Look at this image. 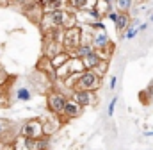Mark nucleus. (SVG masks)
<instances>
[{"label": "nucleus", "mask_w": 153, "mask_h": 150, "mask_svg": "<svg viewBox=\"0 0 153 150\" xmlns=\"http://www.w3.org/2000/svg\"><path fill=\"white\" fill-rule=\"evenodd\" d=\"M76 25V13L70 7V9H61V11H52V13H45L39 29L43 34H48L53 29H71Z\"/></svg>", "instance_id": "1"}, {"label": "nucleus", "mask_w": 153, "mask_h": 150, "mask_svg": "<svg viewBox=\"0 0 153 150\" xmlns=\"http://www.w3.org/2000/svg\"><path fill=\"white\" fill-rule=\"evenodd\" d=\"M100 88H102V75L96 74L94 70H85L78 77L73 91L75 89H82V91H94L96 93Z\"/></svg>", "instance_id": "2"}, {"label": "nucleus", "mask_w": 153, "mask_h": 150, "mask_svg": "<svg viewBox=\"0 0 153 150\" xmlns=\"http://www.w3.org/2000/svg\"><path fill=\"white\" fill-rule=\"evenodd\" d=\"M66 102H68V97L64 93H61L59 89H48L46 93V109L52 112L53 116H62L64 107H66Z\"/></svg>", "instance_id": "3"}, {"label": "nucleus", "mask_w": 153, "mask_h": 150, "mask_svg": "<svg viewBox=\"0 0 153 150\" xmlns=\"http://www.w3.org/2000/svg\"><path fill=\"white\" fill-rule=\"evenodd\" d=\"M84 43V32H82V27H71V29H66L64 31V36H62V46L68 54H75V50Z\"/></svg>", "instance_id": "4"}, {"label": "nucleus", "mask_w": 153, "mask_h": 150, "mask_svg": "<svg viewBox=\"0 0 153 150\" xmlns=\"http://www.w3.org/2000/svg\"><path fill=\"white\" fill-rule=\"evenodd\" d=\"M18 134H20L22 138H43V136H45L43 120H39V118L27 120V122L18 129Z\"/></svg>", "instance_id": "5"}, {"label": "nucleus", "mask_w": 153, "mask_h": 150, "mask_svg": "<svg viewBox=\"0 0 153 150\" xmlns=\"http://www.w3.org/2000/svg\"><path fill=\"white\" fill-rule=\"evenodd\" d=\"M22 13H23L32 23H36L39 27V23H41V20H43V16H45V7H43V4H39L38 0H36V2H32L30 5H27Z\"/></svg>", "instance_id": "6"}, {"label": "nucleus", "mask_w": 153, "mask_h": 150, "mask_svg": "<svg viewBox=\"0 0 153 150\" xmlns=\"http://www.w3.org/2000/svg\"><path fill=\"white\" fill-rule=\"evenodd\" d=\"M82 112H84V107H82L78 102H75L73 98H68L66 107H64V112H62L61 120H64V122L76 120V118H80V116H82Z\"/></svg>", "instance_id": "7"}, {"label": "nucleus", "mask_w": 153, "mask_h": 150, "mask_svg": "<svg viewBox=\"0 0 153 150\" xmlns=\"http://www.w3.org/2000/svg\"><path fill=\"white\" fill-rule=\"evenodd\" d=\"M71 98L78 102L82 107H89V106H94L96 104V97H94V91H82V89H75L71 91Z\"/></svg>", "instance_id": "8"}, {"label": "nucleus", "mask_w": 153, "mask_h": 150, "mask_svg": "<svg viewBox=\"0 0 153 150\" xmlns=\"http://www.w3.org/2000/svg\"><path fill=\"white\" fill-rule=\"evenodd\" d=\"M36 70L41 72V74H45L46 77L55 79V66L52 64V59L46 57V56H41V57H39L38 64H36Z\"/></svg>", "instance_id": "9"}, {"label": "nucleus", "mask_w": 153, "mask_h": 150, "mask_svg": "<svg viewBox=\"0 0 153 150\" xmlns=\"http://www.w3.org/2000/svg\"><path fill=\"white\" fill-rule=\"evenodd\" d=\"M93 46H94L96 50H103V48L112 46L107 31H94V36H93Z\"/></svg>", "instance_id": "10"}, {"label": "nucleus", "mask_w": 153, "mask_h": 150, "mask_svg": "<svg viewBox=\"0 0 153 150\" xmlns=\"http://www.w3.org/2000/svg\"><path fill=\"white\" fill-rule=\"evenodd\" d=\"M114 25H116V32L123 38L125 32L132 27V16H130V13H119V18H117V22H116Z\"/></svg>", "instance_id": "11"}, {"label": "nucleus", "mask_w": 153, "mask_h": 150, "mask_svg": "<svg viewBox=\"0 0 153 150\" xmlns=\"http://www.w3.org/2000/svg\"><path fill=\"white\" fill-rule=\"evenodd\" d=\"M82 61H84V64H85V68H87V70H96L102 63H105V59L100 56V52H98V50L91 52V54H89V56H85Z\"/></svg>", "instance_id": "12"}, {"label": "nucleus", "mask_w": 153, "mask_h": 150, "mask_svg": "<svg viewBox=\"0 0 153 150\" xmlns=\"http://www.w3.org/2000/svg\"><path fill=\"white\" fill-rule=\"evenodd\" d=\"M96 4L98 0H70V5L73 11H91V9H96Z\"/></svg>", "instance_id": "13"}, {"label": "nucleus", "mask_w": 153, "mask_h": 150, "mask_svg": "<svg viewBox=\"0 0 153 150\" xmlns=\"http://www.w3.org/2000/svg\"><path fill=\"white\" fill-rule=\"evenodd\" d=\"M45 13H52V11H61V9H70V0H50L45 5Z\"/></svg>", "instance_id": "14"}, {"label": "nucleus", "mask_w": 153, "mask_h": 150, "mask_svg": "<svg viewBox=\"0 0 153 150\" xmlns=\"http://www.w3.org/2000/svg\"><path fill=\"white\" fill-rule=\"evenodd\" d=\"M68 68H70V75H80L87 70L85 64H84V61L78 59V57H71L68 61Z\"/></svg>", "instance_id": "15"}, {"label": "nucleus", "mask_w": 153, "mask_h": 150, "mask_svg": "<svg viewBox=\"0 0 153 150\" xmlns=\"http://www.w3.org/2000/svg\"><path fill=\"white\" fill-rule=\"evenodd\" d=\"M14 130V122L7 120V118H0V140L7 141V136Z\"/></svg>", "instance_id": "16"}, {"label": "nucleus", "mask_w": 153, "mask_h": 150, "mask_svg": "<svg viewBox=\"0 0 153 150\" xmlns=\"http://www.w3.org/2000/svg\"><path fill=\"white\" fill-rule=\"evenodd\" d=\"M94 50H96V48L93 46V43H82V45H80V46H78V48L75 50V54H73L71 57L84 59L85 56H89V54H91V52H94Z\"/></svg>", "instance_id": "17"}, {"label": "nucleus", "mask_w": 153, "mask_h": 150, "mask_svg": "<svg viewBox=\"0 0 153 150\" xmlns=\"http://www.w3.org/2000/svg\"><path fill=\"white\" fill-rule=\"evenodd\" d=\"M135 0H114V9L117 13H130Z\"/></svg>", "instance_id": "18"}, {"label": "nucleus", "mask_w": 153, "mask_h": 150, "mask_svg": "<svg viewBox=\"0 0 153 150\" xmlns=\"http://www.w3.org/2000/svg\"><path fill=\"white\" fill-rule=\"evenodd\" d=\"M70 59H71V54H68V52L64 50V52L57 54V56H55V57L52 59V64H53V66H55V70H57V68L64 66V64H66V63H68Z\"/></svg>", "instance_id": "19"}, {"label": "nucleus", "mask_w": 153, "mask_h": 150, "mask_svg": "<svg viewBox=\"0 0 153 150\" xmlns=\"http://www.w3.org/2000/svg\"><path fill=\"white\" fill-rule=\"evenodd\" d=\"M32 98V93L29 88H16V100L20 102H29Z\"/></svg>", "instance_id": "20"}, {"label": "nucleus", "mask_w": 153, "mask_h": 150, "mask_svg": "<svg viewBox=\"0 0 153 150\" xmlns=\"http://www.w3.org/2000/svg\"><path fill=\"white\" fill-rule=\"evenodd\" d=\"M11 80H14V77H13V75H9L4 68H0V88H4L5 84H9Z\"/></svg>", "instance_id": "21"}, {"label": "nucleus", "mask_w": 153, "mask_h": 150, "mask_svg": "<svg viewBox=\"0 0 153 150\" xmlns=\"http://www.w3.org/2000/svg\"><path fill=\"white\" fill-rule=\"evenodd\" d=\"M137 34H139V27H130V29L125 32V36L123 38H125V39H134Z\"/></svg>", "instance_id": "22"}, {"label": "nucleus", "mask_w": 153, "mask_h": 150, "mask_svg": "<svg viewBox=\"0 0 153 150\" xmlns=\"http://www.w3.org/2000/svg\"><path fill=\"white\" fill-rule=\"evenodd\" d=\"M116 104H117V97H114L112 100H111V104H109V107H107V114L112 118L114 116V111H116Z\"/></svg>", "instance_id": "23"}, {"label": "nucleus", "mask_w": 153, "mask_h": 150, "mask_svg": "<svg viewBox=\"0 0 153 150\" xmlns=\"http://www.w3.org/2000/svg\"><path fill=\"white\" fill-rule=\"evenodd\" d=\"M13 2H14V4H18V7L23 11L27 5H30V4H32V2H36V0H13Z\"/></svg>", "instance_id": "24"}, {"label": "nucleus", "mask_w": 153, "mask_h": 150, "mask_svg": "<svg viewBox=\"0 0 153 150\" xmlns=\"http://www.w3.org/2000/svg\"><path fill=\"white\" fill-rule=\"evenodd\" d=\"M116 84H117V75H112L111 77V82H109V88L111 89H116Z\"/></svg>", "instance_id": "25"}, {"label": "nucleus", "mask_w": 153, "mask_h": 150, "mask_svg": "<svg viewBox=\"0 0 153 150\" xmlns=\"http://www.w3.org/2000/svg\"><path fill=\"white\" fill-rule=\"evenodd\" d=\"M144 136H146V138H153V130H148V132H144Z\"/></svg>", "instance_id": "26"}, {"label": "nucleus", "mask_w": 153, "mask_h": 150, "mask_svg": "<svg viewBox=\"0 0 153 150\" xmlns=\"http://www.w3.org/2000/svg\"><path fill=\"white\" fill-rule=\"evenodd\" d=\"M39 4H43V5H45V4H46V2H50V0H38Z\"/></svg>", "instance_id": "27"}, {"label": "nucleus", "mask_w": 153, "mask_h": 150, "mask_svg": "<svg viewBox=\"0 0 153 150\" xmlns=\"http://www.w3.org/2000/svg\"><path fill=\"white\" fill-rule=\"evenodd\" d=\"M148 22H150V23H153V13L150 14V20H148Z\"/></svg>", "instance_id": "28"}, {"label": "nucleus", "mask_w": 153, "mask_h": 150, "mask_svg": "<svg viewBox=\"0 0 153 150\" xmlns=\"http://www.w3.org/2000/svg\"><path fill=\"white\" fill-rule=\"evenodd\" d=\"M105 2H114V0H105Z\"/></svg>", "instance_id": "29"}, {"label": "nucleus", "mask_w": 153, "mask_h": 150, "mask_svg": "<svg viewBox=\"0 0 153 150\" xmlns=\"http://www.w3.org/2000/svg\"><path fill=\"white\" fill-rule=\"evenodd\" d=\"M135 2H144V0H135Z\"/></svg>", "instance_id": "30"}, {"label": "nucleus", "mask_w": 153, "mask_h": 150, "mask_svg": "<svg viewBox=\"0 0 153 150\" xmlns=\"http://www.w3.org/2000/svg\"><path fill=\"white\" fill-rule=\"evenodd\" d=\"M9 2H13V0H9Z\"/></svg>", "instance_id": "31"}]
</instances>
